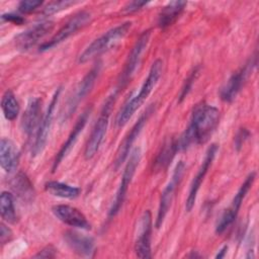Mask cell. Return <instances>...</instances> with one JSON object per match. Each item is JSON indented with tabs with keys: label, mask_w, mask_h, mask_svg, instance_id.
<instances>
[{
	"label": "cell",
	"mask_w": 259,
	"mask_h": 259,
	"mask_svg": "<svg viewBox=\"0 0 259 259\" xmlns=\"http://www.w3.org/2000/svg\"><path fill=\"white\" fill-rule=\"evenodd\" d=\"M248 136H249V133H248L245 128H242V130L240 131V133L237 135V138H236V145H237L238 147H240V146L243 144V142L248 138Z\"/></svg>",
	"instance_id": "e575fe53"
},
{
	"label": "cell",
	"mask_w": 259,
	"mask_h": 259,
	"mask_svg": "<svg viewBox=\"0 0 259 259\" xmlns=\"http://www.w3.org/2000/svg\"><path fill=\"white\" fill-rule=\"evenodd\" d=\"M255 63L251 60L243 68L234 73L230 79L227 81L226 85L221 91V97L226 102H231L235 99L241 88L243 87L245 81L247 80L249 74L252 72Z\"/></svg>",
	"instance_id": "2e32d148"
},
{
	"label": "cell",
	"mask_w": 259,
	"mask_h": 259,
	"mask_svg": "<svg viewBox=\"0 0 259 259\" xmlns=\"http://www.w3.org/2000/svg\"><path fill=\"white\" fill-rule=\"evenodd\" d=\"M99 71H100V65H96L81 80V82L79 83V85L77 86V88L74 92V95L67 102L65 112L63 113L65 118H68L76 110L80 101L90 92V90L92 89V87L97 79Z\"/></svg>",
	"instance_id": "9a60e30c"
},
{
	"label": "cell",
	"mask_w": 259,
	"mask_h": 259,
	"mask_svg": "<svg viewBox=\"0 0 259 259\" xmlns=\"http://www.w3.org/2000/svg\"><path fill=\"white\" fill-rule=\"evenodd\" d=\"M185 1H172L169 2L166 6L163 7L159 14L158 25L161 28H166L173 24L179 15L182 13L183 9L186 6Z\"/></svg>",
	"instance_id": "7402d4cb"
},
{
	"label": "cell",
	"mask_w": 259,
	"mask_h": 259,
	"mask_svg": "<svg viewBox=\"0 0 259 259\" xmlns=\"http://www.w3.org/2000/svg\"><path fill=\"white\" fill-rule=\"evenodd\" d=\"M140 159H141V151H140L139 148H136V149L133 150V152L130 156V159H128V161H127V163L124 167L122 177H121V181H120L118 189L116 191L115 198H114V200L112 202V205H111V207L109 209V212H108L109 218L114 217L119 211L120 207L122 206V203L124 201L128 186H130V184L133 180V177L136 173V170H137V167L139 165Z\"/></svg>",
	"instance_id": "8992f818"
},
{
	"label": "cell",
	"mask_w": 259,
	"mask_h": 259,
	"mask_svg": "<svg viewBox=\"0 0 259 259\" xmlns=\"http://www.w3.org/2000/svg\"><path fill=\"white\" fill-rule=\"evenodd\" d=\"M2 19L5 20V21L12 22V23H14V24H21V23L24 22V18H22V17L19 16V15L13 14V13H6V14H3V15H2Z\"/></svg>",
	"instance_id": "836d02e7"
},
{
	"label": "cell",
	"mask_w": 259,
	"mask_h": 259,
	"mask_svg": "<svg viewBox=\"0 0 259 259\" xmlns=\"http://www.w3.org/2000/svg\"><path fill=\"white\" fill-rule=\"evenodd\" d=\"M153 112H154V106L151 105L145 110V112L142 113V115L139 117V119L136 121V123L132 127L131 132L125 136V138L123 139L122 143L119 145L118 150L116 152V157H115V160H114V167L115 168H118L125 161V159L128 157L130 150H131L133 144L135 143V141L138 138V136L140 135L143 126L145 125V123L147 122V120L149 119L150 115Z\"/></svg>",
	"instance_id": "7c38bea8"
},
{
	"label": "cell",
	"mask_w": 259,
	"mask_h": 259,
	"mask_svg": "<svg viewBox=\"0 0 259 259\" xmlns=\"http://www.w3.org/2000/svg\"><path fill=\"white\" fill-rule=\"evenodd\" d=\"M254 179H255V172H252L251 174L248 175V177L245 179L243 184L240 186L239 190L237 191V193L235 194V196L233 198V201H232L230 207L225 210V212L222 214L220 221L217 224L215 232L218 234H222L230 225L233 224V222L237 218V214L239 212V209L242 205V202H243L247 192L249 191V189L251 188V186L254 182Z\"/></svg>",
	"instance_id": "ba28073f"
},
{
	"label": "cell",
	"mask_w": 259,
	"mask_h": 259,
	"mask_svg": "<svg viewBox=\"0 0 259 259\" xmlns=\"http://www.w3.org/2000/svg\"><path fill=\"white\" fill-rule=\"evenodd\" d=\"M52 210L61 222L68 226L83 230H89L91 228L86 217L74 206L68 204H58L53 206Z\"/></svg>",
	"instance_id": "e0dca14e"
},
{
	"label": "cell",
	"mask_w": 259,
	"mask_h": 259,
	"mask_svg": "<svg viewBox=\"0 0 259 259\" xmlns=\"http://www.w3.org/2000/svg\"><path fill=\"white\" fill-rule=\"evenodd\" d=\"M184 171H185V164L182 161H180L174 169L171 180L166 185V187L164 188V190L161 194L158 213H157V219H156V223H155L156 228H160L162 226V224L164 222V219L167 215L168 210L171 206L173 197L175 195V191H176L178 185L180 184V182L182 180Z\"/></svg>",
	"instance_id": "52a82bcc"
},
{
	"label": "cell",
	"mask_w": 259,
	"mask_h": 259,
	"mask_svg": "<svg viewBox=\"0 0 259 259\" xmlns=\"http://www.w3.org/2000/svg\"><path fill=\"white\" fill-rule=\"evenodd\" d=\"M12 238V232L11 230L4 225L3 223H1L0 225V242L2 245L8 243Z\"/></svg>",
	"instance_id": "4dcf8cb0"
},
{
	"label": "cell",
	"mask_w": 259,
	"mask_h": 259,
	"mask_svg": "<svg viewBox=\"0 0 259 259\" xmlns=\"http://www.w3.org/2000/svg\"><path fill=\"white\" fill-rule=\"evenodd\" d=\"M42 1L39 0H23L18 5V10L22 13H30L41 6Z\"/></svg>",
	"instance_id": "f546056e"
},
{
	"label": "cell",
	"mask_w": 259,
	"mask_h": 259,
	"mask_svg": "<svg viewBox=\"0 0 259 259\" xmlns=\"http://www.w3.org/2000/svg\"><path fill=\"white\" fill-rule=\"evenodd\" d=\"M150 35L151 32L150 30H146L144 31L140 37L137 39L136 44L134 45L131 53L128 54V57L126 59V62L124 64V68L122 70V73L120 75V80L118 81V88L117 89H121L122 87H124L126 85V83L128 82V80L131 79L132 75L134 74L140 60H141V56L144 53L145 49L147 48L149 40H150Z\"/></svg>",
	"instance_id": "30bf717a"
},
{
	"label": "cell",
	"mask_w": 259,
	"mask_h": 259,
	"mask_svg": "<svg viewBox=\"0 0 259 259\" xmlns=\"http://www.w3.org/2000/svg\"><path fill=\"white\" fill-rule=\"evenodd\" d=\"M56 249L53 246H47L34 255L35 258H54L56 256Z\"/></svg>",
	"instance_id": "1f68e13d"
},
{
	"label": "cell",
	"mask_w": 259,
	"mask_h": 259,
	"mask_svg": "<svg viewBox=\"0 0 259 259\" xmlns=\"http://www.w3.org/2000/svg\"><path fill=\"white\" fill-rule=\"evenodd\" d=\"M75 2L73 1H69V0H65V1H54V2H51L47 5L46 8H44V11H42V14L44 15H51V14H54L62 9H66L67 7H69L70 5H73Z\"/></svg>",
	"instance_id": "83f0119b"
},
{
	"label": "cell",
	"mask_w": 259,
	"mask_h": 259,
	"mask_svg": "<svg viewBox=\"0 0 259 259\" xmlns=\"http://www.w3.org/2000/svg\"><path fill=\"white\" fill-rule=\"evenodd\" d=\"M1 107L4 116L8 120H14L19 113L18 101L11 90H6L2 96Z\"/></svg>",
	"instance_id": "484cf974"
},
{
	"label": "cell",
	"mask_w": 259,
	"mask_h": 259,
	"mask_svg": "<svg viewBox=\"0 0 259 259\" xmlns=\"http://www.w3.org/2000/svg\"><path fill=\"white\" fill-rule=\"evenodd\" d=\"M177 151H178L177 141H175L174 139L167 141L163 145L161 151L159 152L155 160V163H154L155 169L158 171L165 169L169 165V163L171 162V160L173 159Z\"/></svg>",
	"instance_id": "d4e9b609"
},
{
	"label": "cell",
	"mask_w": 259,
	"mask_h": 259,
	"mask_svg": "<svg viewBox=\"0 0 259 259\" xmlns=\"http://www.w3.org/2000/svg\"><path fill=\"white\" fill-rule=\"evenodd\" d=\"M147 4H148V2H146V1H133V2H130L124 7V11L125 12H135Z\"/></svg>",
	"instance_id": "d6a6232c"
},
{
	"label": "cell",
	"mask_w": 259,
	"mask_h": 259,
	"mask_svg": "<svg viewBox=\"0 0 259 259\" xmlns=\"http://www.w3.org/2000/svg\"><path fill=\"white\" fill-rule=\"evenodd\" d=\"M151 233H152V215L146 210L138 224V233L135 243V252L140 258H151Z\"/></svg>",
	"instance_id": "4fadbf2b"
},
{
	"label": "cell",
	"mask_w": 259,
	"mask_h": 259,
	"mask_svg": "<svg viewBox=\"0 0 259 259\" xmlns=\"http://www.w3.org/2000/svg\"><path fill=\"white\" fill-rule=\"evenodd\" d=\"M218 152V146L215 144H212L206 151V154H205V157L195 175V177L193 178L191 184H190V188H189V192H188V196L186 198V202H185V208L187 211H190L193 206H194V203L196 201V196H197V192L200 188V185L208 171V168L209 166L211 165L213 159H214V156Z\"/></svg>",
	"instance_id": "5bb4252c"
},
{
	"label": "cell",
	"mask_w": 259,
	"mask_h": 259,
	"mask_svg": "<svg viewBox=\"0 0 259 259\" xmlns=\"http://www.w3.org/2000/svg\"><path fill=\"white\" fill-rule=\"evenodd\" d=\"M91 20V14L88 11H80L72 16L48 41L44 42L39 51H48L59 44L66 40L68 37L76 33L78 30L86 26Z\"/></svg>",
	"instance_id": "5b68a950"
},
{
	"label": "cell",
	"mask_w": 259,
	"mask_h": 259,
	"mask_svg": "<svg viewBox=\"0 0 259 259\" xmlns=\"http://www.w3.org/2000/svg\"><path fill=\"white\" fill-rule=\"evenodd\" d=\"M67 245L79 256L92 257L95 249L94 240L91 237L82 235L74 231H68L64 234Z\"/></svg>",
	"instance_id": "ac0fdd59"
},
{
	"label": "cell",
	"mask_w": 259,
	"mask_h": 259,
	"mask_svg": "<svg viewBox=\"0 0 259 259\" xmlns=\"http://www.w3.org/2000/svg\"><path fill=\"white\" fill-rule=\"evenodd\" d=\"M45 188L52 195L69 199L76 198L81 192V189L79 187L71 186L69 184L59 181H50L45 185Z\"/></svg>",
	"instance_id": "cb8c5ba5"
},
{
	"label": "cell",
	"mask_w": 259,
	"mask_h": 259,
	"mask_svg": "<svg viewBox=\"0 0 259 259\" xmlns=\"http://www.w3.org/2000/svg\"><path fill=\"white\" fill-rule=\"evenodd\" d=\"M60 93H61V88H58V90L53 95V98L47 108L46 113L44 114V116L41 118V121L38 125L36 133H35L34 142L31 147V155L32 156H36L39 153H41V151L44 150V148L46 146L49 132H50V128L52 125V120L54 117L55 108H56V105H57L59 97H60Z\"/></svg>",
	"instance_id": "9c48e42d"
},
{
	"label": "cell",
	"mask_w": 259,
	"mask_h": 259,
	"mask_svg": "<svg viewBox=\"0 0 259 259\" xmlns=\"http://www.w3.org/2000/svg\"><path fill=\"white\" fill-rule=\"evenodd\" d=\"M116 94H117V91H114L111 95L107 97V99L105 100L102 106L100 114L93 126V130L91 132V135L87 141V144L84 150V157L87 160L93 158L96 155V153L98 152L104 140V137L108 127L110 112L116 99Z\"/></svg>",
	"instance_id": "277c9868"
},
{
	"label": "cell",
	"mask_w": 259,
	"mask_h": 259,
	"mask_svg": "<svg viewBox=\"0 0 259 259\" xmlns=\"http://www.w3.org/2000/svg\"><path fill=\"white\" fill-rule=\"evenodd\" d=\"M11 188L22 200H31L33 197V187L28 177L22 173H17L11 180Z\"/></svg>",
	"instance_id": "603a6c76"
},
{
	"label": "cell",
	"mask_w": 259,
	"mask_h": 259,
	"mask_svg": "<svg viewBox=\"0 0 259 259\" xmlns=\"http://www.w3.org/2000/svg\"><path fill=\"white\" fill-rule=\"evenodd\" d=\"M220 120L217 107L201 102L193 108L190 122L177 141L178 151L186 150L192 144H203L212 135Z\"/></svg>",
	"instance_id": "6da1fadb"
},
{
	"label": "cell",
	"mask_w": 259,
	"mask_h": 259,
	"mask_svg": "<svg viewBox=\"0 0 259 259\" xmlns=\"http://www.w3.org/2000/svg\"><path fill=\"white\" fill-rule=\"evenodd\" d=\"M90 111L91 109L87 108L80 116L79 118L77 119L72 132L70 133L67 141L63 144L62 148L60 149V151L58 152L57 156H56V159L54 161V165H53V171H56L58 166L60 165V163L62 162V160L68 155V153L71 151V149L74 147L77 139H78V136L80 135V133L83 131L87 120H88V117L90 115Z\"/></svg>",
	"instance_id": "d6986e66"
},
{
	"label": "cell",
	"mask_w": 259,
	"mask_h": 259,
	"mask_svg": "<svg viewBox=\"0 0 259 259\" xmlns=\"http://www.w3.org/2000/svg\"><path fill=\"white\" fill-rule=\"evenodd\" d=\"M0 212L2 219L9 223L14 224L16 222V211L14 207L13 196L8 191H3L0 196Z\"/></svg>",
	"instance_id": "4316f807"
},
{
	"label": "cell",
	"mask_w": 259,
	"mask_h": 259,
	"mask_svg": "<svg viewBox=\"0 0 259 259\" xmlns=\"http://www.w3.org/2000/svg\"><path fill=\"white\" fill-rule=\"evenodd\" d=\"M163 69V63L161 60H156L153 62L149 74L147 78L145 79L142 87L140 88V91L138 94L133 96L131 99H128L122 108L119 110L116 116V124L118 126H123L134 115L136 110L144 103V101L148 98L152 90L155 88L156 84L158 83V80L161 77Z\"/></svg>",
	"instance_id": "7a4b0ae2"
},
{
	"label": "cell",
	"mask_w": 259,
	"mask_h": 259,
	"mask_svg": "<svg viewBox=\"0 0 259 259\" xmlns=\"http://www.w3.org/2000/svg\"><path fill=\"white\" fill-rule=\"evenodd\" d=\"M41 100L37 97L31 98L26 106V109L22 115L21 127L23 133L30 136L34 131L36 133L38 125L41 121Z\"/></svg>",
	"instance_id": "ffe728a7"
},
{
	"label": "cell",
	"mask_w": 259,
	"mask_h": 259,
	"mask_svg": "<svg viewBox=\"0 0 259 259\" xmlns=\"http://www.w3.org/2000/svg\"><path fill=\"white\" fill-rule=\"evenodd\" d=\"M19 151L16 145L7 138L0 141V164L5 172L12 173L18 166Z\"/></svg>",
	"instance_id": "44dd1931"
},
{
	"label": "cell",
	"mask_w": 259,
	"mask_h": 259,
	"mask_svg": "<svg viewBox=\"0 0 259 259\" xmlns=\"http://www.w3.org/2000/svg\"><path fill=\"white\" fill-rule=\"evenodd\" d=\"M227 250H228V247H227V246H224V247L220 250V252L217 254L215 258H223V257L225 256V254L227 253Z\"/></svg>",
	"instance_id": "d590c367"
},
{
	"label": "cell",
	"mask_w": 259,
	"mask_h": 259,
	"mask_svg": "<svg viewBox=\"0 0 259 259\" xmlns=\"http://www.w3.org/2000/svg\"><path fill=\"white\" fill-rule=\"evenodd\" d=\"M132 27V21H126L120 23L106 32H104L101 36L94 39L79 56L78 62L79 63H86L89 60L93 59L94 57L98 56L99 54L105 52L110 47L114 46L120 39H122L128 30Z\"/></svg>",
	"instance_id": "3957f363"
},
{
	"label": "cell",
	"mask_w": 259,
	"mask_h": 259,
	"mask_svg": "<svg viewBox=\"0 0 259 259\" xmlns=\"http://www.w3.org/2000/svg\"><path fill=\"white\" fill-rule=\"evenodd\" d=\"M197 74H198V68H195V69L189 74V76L186 78V80H185V82H184V84H183V86H182V88H181L180 94H179V102H181V101L187 96V94L189 93V91H190V89H191V87H192V84H193V82H194V80H195Z\"/></svg>",
	"instance_id": "f1b7e54d"
},
{
	"label": "cell",
	"mask_w": 259,
	"mask_h": 259,
	"mask_svg": "<svg viewBox=\"0 0 259 259\" xmlns=\"http://www.w3.org/2000/svg\"><path fill=\"white\" fill-rule=\"evenodd\" d=\"M54 27V22L47 20L35 23L15 37V47L21 52L28 51L44 38Z\"/></svg>",
	"instance_id": "8fae6325"
}]
</instances>
